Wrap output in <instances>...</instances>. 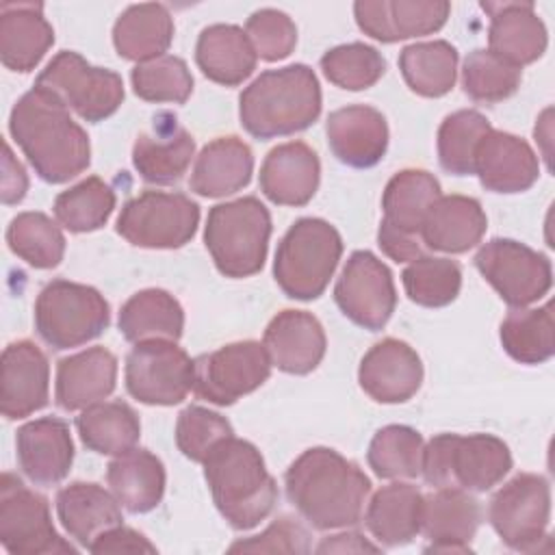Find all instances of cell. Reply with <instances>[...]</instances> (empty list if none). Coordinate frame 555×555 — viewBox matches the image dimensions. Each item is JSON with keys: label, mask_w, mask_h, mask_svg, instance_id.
Masks as SVG:
<instances>
[{"label": "cell", "mask_w": 555, "mask_h": 555, "mask_svg": "<svg viewBox=\"0 0 555 555\" xmlns=\"http://www.w3.org/2000/svg\"><path fill=\"white\" fill-rule=\"evenodd\" d=\"M9 132L43 182H69L91 163V143L82 126L54 93L37 85L11 108Z\"/></svg>", "instance_id": "cell-1"}, {"label": "cell", "mask_w": 555, "mask_h": 555, "mask_svg": "<svg viewBox=\"0 0 555 555\" xmlns=\"http://www.w3.org/2000/svg\"><path fill=\"white\" fill-rule=\"evenodd\" d=\"M286 496L321 531L345 529L362 518L371 481L362 468L327 447L304 451L284 475Z\"/></svg>", "instance_id": "cell-2"}, {"label": "cell", "mask_w": 555, "mask_h": 555, "mask_svg": "<svg viewBox=\"0 0 555 555\" xmlns=\"http://www.w3.org/2000/svg\"><path fill=\"white\" fill-rule=\"evenodd\" d=\"M321 115V87L304 63L262 72L238 98L243 128L256 139L288 137L310 128Z\"/></svg>", "instance_id": "cell-3"}, {"label": "cell", "mask_w": 555, "mask_h": 555, "mask_svg": "<svg viewBox=\"0 0 555 555\" xmlns=\"http://www.w3.org/2000/svg\"><path fill=\"white\" fill-rule=\"evenodd\" d=\"M202 464L215 507L234 529H251L273 512L278 483L251 442L230 436Z\"/></svg>", "instance_id": "cell-4"}, {"label": "cell", "mask_w": 555, "mask_h": 555, "mask_svg": "<svg viewBox=\"0 0 555 555\" xmlns=\"http://www.w3.org/2000/svg\"><path fill=\"white\" fill-rule=\"evenodd\" d=\"M512 468L509 447L492 434H438L423 447L421 475L434 488L486 492Z\"/></svg>", "instance_id": "cell-5"}, {"label": "cell", "mask_w": 555, "mask_h": 555, "mask_svg": "<svg viewBox=\"0 0 555 555\" xmlns=\"http://www.w3.org/2000/svg\"><path fill=\"white\" fill-rule=\"evenodd\" d=\"M271 236V215L254 197H238L208 210L204 243L225 278H249L258 273L267 258Z\"/></svg>", "instance_id": "cell-6"}, {"label": "cell", "mask_w": 555, "mask_h": 555, "mask_svg": "<svg viewBox=\"0 0 555 555\" xmlns=\"http://www.w3.org/2000/svg\"><path fill=\"white\" fill-rule=\"evenodd\" d=\"M343 254L338 230L319 217L297 219L282 236L273 278L291 299L310 301L323 295Z\"/></svg>", "instance_id": "cell-7"}, {"label": "cell", "mask_w": 555, "mask_h": 555, "mask_svg": "<svg viewBox=\"0 0 555 555\" xmlns=\"http://www.w3.org/2000/svg\"><path fill=\"white\" fill-rule=\"evenodd\" d=\"M108 323V301L93 286L52 280L37 295L35 330L52 349L80 347L98 338Z\"/></svg>", "instance_id": "cell-8"}, {"label": "cell", "mask_w": 555, "mask_h": 555, "mask_svg": "<svg viewBox=\"0 0 555 555\" xmlns=\"http://www.w3.org/2000/svg\"><path fill=\"white\" fill-rule=\"evenodd\" d=\"M440 197V182L425 169L397 171L382 195L384 217L377 245L395 262H412L423 256L421 228L429 206Z\"/></svg>", "instance_id": "cell-9"}, {"label": "cell", "mask_w": 555, "mask_h": 555, "mask_svg": "<svg viewBox=\"0 0 555 555\" xmlns=\"http://www.w3.org/2000/svg\"><path fill=\"white\" fill-rule=\"evenodd\" d=\"M37 87L54 93L80 119L98 124L124 102L121 76L106 67L89 65L78 52H59L37 76Z\"/></svg>", "instance_id": "cell-10"}, {"label": "cell", "mask_w": 555, "mask_h": 555, "mask_svg": "<svg viewBox=\"0 0 555 555\" xmlns=\"http://www.w3.org/2000/svg\"><path fill=\"white\" fill-rule=\"evenodd\" d=\"M199 223V206L184 193L143 191L128 199L117 217V234L145 249H178Z\"/></svg>", "instance_id": "cell-11"}, {"label": "cell", "mask_w": 555, "mask_h": 555, "mask_svg": "<svg viewBox=\"0 0 555 555\" xmlns=\"http://www.w3.org/2000/svg\"><path fill=\"white\" fill-rule=\"evenodd\" d=\"M0 542L11 555L76 553L56 533L48 499L13 473L0 477Z\"/></svg>", "instance_id": "cell-12"}, {"label": "cell", "mask_w": 555, "mask_h": 555, "mask_svg": "<svg viewBox=\"0 0 555 555\" xmlns=\"http://www.w3.org/2000/svg\"><path fill=\"white\" fill-rule=\"evenodd\" d=\"M262 343L238 340L193 360V392L215 405H232L260 388L271 375Z\"/></svg>", "instance_id": "cell-13"}, {"label": "cell", "mask_w": 555, "mask_h": 555, "mask_svg": "<svg viewBox=\"0 0 555 555\" xmlns=\"http://www.w3.org/2000/svg\"><path fill=\"white\" fill-rule=\"evenodd\" d=\"M475 264L486 282L512 308L542 299L553 284L551 260L514 238H492L479 247Z\"/></svg>", "instance_id": "cell-14"}, {"label": "cell", "mask_w": 555, "mask_h": 555, "mask_svg": "<svg viewBox=\"0 0 555 555\" xmlns=\"http://www.w3.org/2000/svg\"><path fill=\"white\" fill-rule=\"evenodd\" d=\"M488 518L503 544L514 551H535L546 538L551 488L542 475L520 473L496 490Z\"/></svg>", "instance_id": "cell-15"}, {"label": "cell", "mask_w": 555, "mask_h": 555, "mask_svg": "<svg viewBox=\"0 0 555 555\" xmlns=\"http://www.w3.org/2000/svg\"><path fill=\"white\" fill-rule=\"evenodd\" d=\"M126 388L145 405H176L193 390V360L176 340L134 343L126 358Z\"/></svg>", "instance_id": "cell-16"}, {"label": "cell", "mask_w": 555, "mask_h": 555, "mask_svg": "<svg viewBox=\"0 0 555 555\" xmlns=\"http://www.w3.org/2000/svg\"><path fill=\"white\" fill-rule=\"evenodd\" d=\"M340 312L356 325L377 332L395 312L397 291L390 269L371 251H353L334 286Z\"/></svg>", "instance_id": "cell-17"}, {"label": "cell", "mask_w": 555, "mask_h": 555, "mask_svg": "<svg viewBox=\"0 0 555 555\" xmlns=\"http://www.w3.org/2000/svg\"><path fill=\"white\" fill-rule=\"evenodd\" d=\"M451 13L447 0H360L353 15L360 30L382 43L440 30Z\"/></svg>", "instance_id": "cell-18"}, {"label": "cell", "mask_w": 555, "mask_h": 555, "mask_svg": "<svg viewBox=\"0 0 555 555\" xmlns=\"http://www.w3.org/2000/svg\"><path fill=\"white\" fill-rule=\"evenodd\" d=\"M358 382L377 403H403L421 388L423 364L408 343L384 338L364 353Z\"/></svg>", "instance_id": "cell-19"}, {"label": "cell", "mask_w": 555, "mask_h": 555, "mask_svg": "<svg viewBox=\"0 0 555 555\" xmlns=\"http://www.w3.org/2000/svg\"><path fill=\"white\" fill-rule=\"evenodd\" d=\"M17 464L37 486H54L69 475L74 440L69 425L56 416L24 423L15 434Z\"/></svg>", "instance_id": "cell-20"}, {"label": "cell", "mask_w": 555, "mask_h": 555, "mask_svg": "<svg viewBox=\"0 0 555 555\" xmlns=\"http://www.w3.org/2000/svg\"><path fill=\"white\" fill-rule=\"evenodd\" d=\"M50 397V364L33 340H17L2 351L0 410L9 421L30 416Z\"/></svg>", "instance_id": "cell-21"}, {"label": "cell", "mask_w": 555, "mask_h": 555, "mask_svg": "<svg viewBox=\"0 0 555 555\" xmlns=\"http://www.w3.org/2000/svg\"><path fill=\"white\" fill-rule=\"evenodd\" d=\"M325 134L332 154L356 169L377 165L388 147L386 117L366 104H351L330 113Z\"/></svg>", "instance_id": "cell-22"}, {"label": "cell", "mask_w": 555, "mask_h": 555, "mask_svg": "<svg viewBox=\"0 0 555 555\" xmlns=\"http://www.w3.org/2000/svg\"><path fill=\"white\" fill-rule=\"evenodd\" d=\"M481 522V507L464 488H438L423 499L421 531L434 553H470V542Z\"/></svg>", "instance_id": "cell-23"}, {"label": "cell", "mask_w": 555, "mask_h": 555, "mask_svg": "<svg viewBox=\"0 0 555 555\" xmlns=\"http://www.w3.org/2000/svg\"><path fill=\"white\" fill-rule=\"evenodd\" d=\"M475 173L492 193H520L535 184L540 163L525 139L492 128L475 152Z\"/></svg>", "instance_id": "cell-24"}, {"label": "cell", "mask_w": 555, "mask_h": 555, "mask_svg": "<svg viewBox=\"0 0 555 555\" xmlns=\"http://www.w3.org/2000/svg\"><path fill=\"white\" fill-rule=\"evenodd\" d=\"M262 345L273 366L291 375H306L321 364L327 340L314 314L282 310L269 321Z\"/></svg>", "instance_id": "cell-25"}, {"label": "cell", "mask_w": 555, "mask_h": 555, "mask_svg": "<svg viewBox=\"0 0 555 555\" xmlns=\"http://www.w3.org/2000/svg\"><path fill=\"white\" fill-rule=\"evenodd\" d=\"M195 154L193 137L171 113L154 119L152 132H141L132 145V165L150 184H173L182 180Z\"/></svg>", "instance_id": "cell-26"}, {"label": "cell", "mask_w": 555, "mask_h": 555, "mask_svg": "<svg viewBox=\"0 0 555 555\" xmlns=\"http://www.w3.org/2000/svg\"><path fill=\"white\" fill-rule=\"evenodd\" d=\"M490 15V52L503 61L522 67L538 61L548 43L546 26L538 17L533 2H481Z\"/></svg>", "instance_id": "cell-27"}, {"label": "cell", "mask_w": 555, "mask_h": 555, "mask_svg": "<svg viewBox=\"0 0 555 555\" xmlns=\"http://www.w3.org/2000/svg\"><path fill=\"white\" fill-rule=\"evenodd\" d=\"M321 178L317 152L304 141H288L273 147L260 167V191L278 206H306Z\"/></svg>", "instance_id": "cell-28"}, {"label": "cell", "mask_w": 555, "mask_h": 555, "mask_svg": "<svg viewBox=\"0 0 555 555\" xmlns=\"http://www.w3.org/2000/svg\"><path fill=\"white\" fill-rule=\"evenodd\" d=\"M54 43L41 2L0 4V61L11 72H30Z\"/></svg>", "instance_id": "cell-29"}, {"label": "cell", "mask_w": 555, "mask_h": 555, "mask_svg": "<svg viewBox=\"0 0 555 555\" xmlns=\"http://www.w3.org/2000/svg\"><path fill=\"white\" fill-rule=\"evenodd\" d=\"M117 382V358L104 347H89L56 366V405L65 412L85 410L104 401Z\"/></svg>", "instance_id": "cell-30"}, {"label": "cell", "mask_w": 555, "mask_h": 555, "mask_svg": "<svg viewBox=\"0 0 555 555\" xmlns=\"http://www.w3.org/2000/svg\"><path fill=\"white\" fill-rule=\"evenodd\" d=\"M486 228V212L475 197L440 195L425 215L421 241L434 251L464 254L481 241Z\"/></svg>", "instance_id": "cell-31"}, {"label": "cell", "mask_w": 555, "mask_h": 555, "mask_svg": "<svg viewBox=\"0 0 555 555\" xmlns=\"http://www.w3.org/2000/svg\"><path fill=\"white\" fill-rule=\"evenodd\" d=\"M254 154L238 137H219L202 147L191 171V191L202 197H225L249 184Z\"/></svg>", "instance_id": "cell-32"}, {"label": "cell", "mask_w": 555, "mask_h": 555, "mask_svg": "<svg viewBox=\"0 0 555 555\" xmlns=\"http://www.w3.org/2000/svg\"><path fill=\"white\" fill-rule=\"evenodd\" d=\"M56 514L63 529L85 548L111 527L121 525V507L100 483L74 481L59 490Z\"/></svg>", "instance_id": "cell-33"}, {"label": "cell", "mask_w": 555, "mask_h": 555, "mask_svg": "<svg viewBox=\"0 0 555 555\" xmlns=\"http://www.w3.org/2000/svg\"><path fill=\"white\" fill-rule=\"evenodd\" d=\"M256 52L245 30L234 24L206 26L195 46V63L202 74L223 87H236L256 69Z\"/></svg>", "instance_id": "cell-34"}, {"label": "cell", "mask_w": 555, "mask_h": 555, "mask_svg": "<svg viewBox=\"0 0 555 555\" xmlns=\"http://www.w3.org/2000/svg\"><path fill=\"white\" fill-rule=\"evenodd\" d=\"M423 499L412 483H390L373 494L364 525L379 546H403L421 533Z\"/></svg>", "instance_id": "cell-35"}, {"label": "cell", "mask_w": 555, "mask_h": 555, "mask_svg": "<svg viewBox=\"0 0 555 555\" xmlns=\"http://www.w3.org/2000/svg\"><path fill=\"white\" fill-rule=\"evenodd\" d=\"M106 483L113 496L130 514L154 509L165 494V466L147 449H130L106 468Z\"/></svg>", "instance_id": "cell-36"}, {"label": "cell", "mask_w": 555, "mask_h": 555, "mask_svg": "<svg viewBox=\"0 0 555 555\" xmlns=\"http://www.w3.org/2000/svg\"><path fill=\"white\" fill-rule=\"evenodd\" d=\"M173 39V20L165 4L143 2L128 7L113 26V43L121 59L145 63L167 52Z\"/></svg>", "instance_id": "cell-37"}, {"label": "cell", "mask_w": 555, "mask_h": 555, "mask_svg": "<svg viewBox=\"0 0 555 555\" xmlns=\"http://www.w3.org/2000/svg\"><path fill=\"white\" fill-rule=\"evenodd\" d=\"M119 332L130 343L178 340L184 330L180 301L163 288L134 293L119 310Z\"/></svg>", "instance_id": "cell-38"}, {"label": "cell", "mask_w": 555, "mask_h": 555, "mask_svg": "<svg viewBox=\"0 0 555 555\" xmlns=\"http://www.w3.org/2000/svg\"><path fill=\"white\" fill-rule=\"evenodd\" d=\"M76 427L82 444L100 455H121L139 442L141 423L124 401H100L80 412Z\"/></svg>", "instance_id": "cell-39"}, {"label": "cell", "mask_w": 555, "mask_h": 555, "mask_svg": "<svg viewBox=\"0 0 555 555\" xmlns=\"http://www.w3.org/2000/svg\"><path fill=\"white\" fill-rule=\"evenodd\" d=\"M399 69L414 93L440 98L455 85L457 50L444 39L412 43L401 50Z\"/></svg>", "instance_id": "cell-40"}, {"label": "cell", "mask_w": 555, "mask_h": 555, "mask_svg": "<svg viewBox=\"0 0 555 555\" xmlns=\"http://www.w3.org/2000/svg\"><path fill=\"white\" fill-rule=\"evenodd\" d=\"M551 304L542 308H516L501 323V345L520 364H542L555 353Z\"/></svg>", "instance_id": "cell-41"}, {"label": "cell", "mask_w": 555, "mask_h": 555, "mask_svg": "<svg viewBox=\"0 0 555 555\" xmlns=\"http://www.w3.org/2000/svg\"><path fill=\"white\" fill-rule=\"evenodd\" d=\"M56 221L76 234L100 230L115 210V191L98 176H89L54 199Z\"/></svg>", "instance_id": "cell-42"}, {"label": "cell", "mask_w": 555, "mask_h": 555, "mask_svg": "<svg viewBox=\"0 0 555 555\" xmlns=\"http://www.w3.org/2000/svg\"><path fill=\"white\" fill-rule=\"evenodd\" d=\"M9 249L35 269H54L65 256V236L48 215L28 210L7 228Z\"/></svg>", "instance_id": "cell-43"}, {"label": "cell", "mask_w": 555, "mask_h": 555, "mask_svg": "<svg viewBox=\"0 0 555 555\" xmlns=\"http://www.w3.org/2000/svg\"><path fill=\"white\" fill-rule=\"evenodd\" d=\"M423 436L408 425H386L375 431L366 462L379 479H412L421 475Z\"/></svg>", "instance_id": "cell-44"}, {"label": "cell", "mask_w": 555, "mask_h": 555, "mask_svg": "<svg viewBox=\"0 0 555 555\" xmlns=\"http://www.w3.org/2000/svg\"><path fill=\"white\" fill-rule=\"evenodd\" d=\"M492 130L490 121L473 108H462L444 117L438 128V160L453 176L475 173V152Z\"/></svg>", "instance_id": "cell-45"}, {"label": "cell", "mask_w": 555, "mask_h": 555, "mask_svg": "<svg viewBox=\"0 0 555 555\" xmlns=\"http://www.w3.org/2000/svg\"><path fill=\"white\" fill-rule=\"evenodd\" d=\"M401 280L410 301L423 308H442L460 295L462 269L451 258L418 256L403 269Z\"/></svg>", "instance_id": "cell-46"}, {"label": "cell", "mask_w": 555, "mask_h": 555, "mask_svg": "<svg viewBox=\"0 0 555 555\" xmlns=\"http://www.w3.org/2000/svg\"><path fill=\"white\" fill-rule=\"evenodd\" d=\"M464 93L481 104L507 100L520 87V67L503 61L490 50H473L462 67Z\"/></svg>", "instance_id": "cell-47"}, {"label": "cell", "mask_w": 555, "mask_h": 555, "mask_svg": "<svg viewBox=\"0 0 555 555\" xmlns=\"http://www.w3.org/2000/svg\"><path fill=\"white\" fill-rule=\"evenodd\" d=\"M325 78L347 91H362L373 87L386 72V59L369 43L353 41L327 50L321 56Z\"/></svg>", "instance_id": "cell-48"}, {"label": "cell", "mask_w": 555, "mask_h": 555, "mask_svg": "<svg viewBox=\"0 0 555 555\" xmlns=\"http://www.w3.org/2000/svg\"><path fill=\"white\" fill-rule=\"evenodd\" d=\"M134 93L145 102L182 104L193 91V76L180 56L163 54L158 59L137 63L130 74Z\"/></svg>", "instance_id": "cell-49"}, {"label": "cell", "mask_w": 555, "mask_h": 555, "mask_svg": "<svg viewBox=\"0 0 555 555\" xmlns=\"http://www.w3.org/2000/svg\"><path fill=\"white\" fill-rule=\"evenodd\" d=\"M230 436H234V429L228 418L208 408L189 405L178 414L176 444L182 455L193 462H204L206 455Z\"/></svg>", "instance_id": "cell-50"}, {"label": "cell", "mask_w": 555, "mask_h": 555, "mask_svg": "<svg viewBox=\"0 0 555 555\" xmlns=\"http://www.w3.org/2000/svg\"><path fill=\"white\" fill-rule=\"evenodd\" d=\"M245 35L262 61L286 59L297 43L295 22L278 9H258L247 17Z\"/></svg>", "instance_id": "cell-51"}, {"label": "cell", "mask_w": 555, "mask_h": 555, "mask_svg": "<svg viewBox=\"0 0 555 555\" xmlns=\"http://www.w3.org/2000/svg\"><path fill=\"white\" fill-rule=\"evenodd\" d=\"M310 535L291 516H280L262 533L234 542L230 553H308Z\"/></svg>", "instance_id": "cell-52"}, {"label": "cell", "mask_w": 555, "mask_h": 555, "mask_svg": "<svg viewBox=\"0 0 555 555\" xmlns=\"http://www.w3.org/2000/svg\"><path fill=\"white\" fill-rule=\"evenodd\" d=\"M87 551L98 553V555H102V553H156V546L143 533H139L130 527L117 525V527H111L104 533H100L89 544Z\"/></svg>", "instance_id": "cell-53"}, {"label": "cell", "mask_w": 555, "mask_h": 555, "mask_svg": "<svg viewBox=\"0 0 555 555\" xmlns=\"http://www.w3.org/2000/svg\"><path fill=\"white\" fill-rule=\"evenodd\" d=\"M2 202L17 204L24 199L28 191V176L22 163L13 156L9 143H4V158H2Z\"/></svg>", "instance_id": "cell-54"}, {"label": "cell", "mask_w": 555, "mask_h": 555, "mask_svg": "<svg viewBox=\"0 0 555 555\" xmlns=\"http://www.w3.org/2000/svg\"><path fill=\"white\" fill-rule=\"evenodd\" d=\"M314 551L317 553H364V551L377 553V551H382V546L369 542L362 533L347 531V533H336V535L325 538Z\"/></svg>", "instance_id": "cell-55"}]
</instances>
